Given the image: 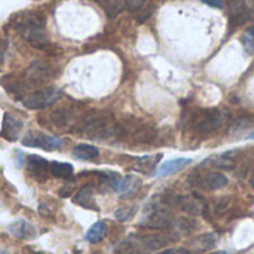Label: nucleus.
I'll return each instance as SVG.
<instances>
[{"label":"nucleus","mask_w":254,"mask_h":254,"mask_svg":"<svg viewBox=\"0 0 254 254\" xmlns=\"http://www.w3.org/2000/svg\"><path fill=\"white\" fill-rule=\"evenodd\" d=\"M106 235H107V225L104 222H97L86 232V241L91 244H98L106 238Z\"/></svg>","instance_id":"412c9836"},{"label":"nucleus","mask_w":254,"mask_h":254,"mask_svg":"<svg viewBox=\"0 0 254 254\" xmlns=\"http://www.w3.org/2000/svg\"><path fill=\"white\" fill-rule=\"evenodd\" d=\"M174 216L168 211V208L162 204L150 205L147 214L144 216L143 225L152 229H168L174 226Z\"/></svg>","instance_id":"39448f33"},{"label":"nucleus","mask_w":254,"mask_h":254,"mask_svg":"<svg viewBox=\"0 0 254 254\" xmlns=\"http://www.w3.org/2000/svg\"><path fill=\"white\" fill-rule=\"evenodd\" d=\"M174 240H176V235H171V234L129 237L118 246L116 252L119 254H147L164 249Z\"/></svg>","instance_id":"f257e3e1"},{"label":"nucleus","mask_w":254,"mask_h":254,"mask_svg":"<svg viewBox=\"0 0 254 254\" xmlns=\"http://www.w3.org/2000/svg\"><path fill=\"white\" fill-rule=\"evenodd\" d=\"M243 45L249 54H254V25L249 27L243 34Z\"/></svg>","instance_id":"c85d7f7f"},{"label":"nucleus","mask_w":254,"mask_h":254,"mask_svg":"<svg viewBox=\"0 0 254 254\" xmlns=\"http://www.w3.org/2000/svg\"><path fill=\"white\" fill-rule=\"evenodd\" d=\"M24 76L30 85H39V83H45L46 80L52 79L55 76V68L46 61H34L25 70Z\"/></svg>","instance_id":"0eeeda50"},{"label":"nucleus","mask_w":254,"mask_h":254,"mask_svg":"<svg viewBox=\"0 0 254 254\" xmlns=\"http://www.w3.org/2000/svg\"><path fill=\"white\" fill-rule=\"evenodd\" d=\"M201 1L208 4V6H211V7H219V9L223 7V1L222 0H201Z\"/></svg>","instance_id":"72a5a7b5"},{"label":"nucleus","mask_w":254,"mask_h":254,"mask_svg":"<svg viewBox=\"0 0 254 254\" xmlns=\"http://www.w3.org/2000/svg\"><path fill=\"white\" fill-rule=\"evenodd\" d=\"M49 171H51V174L54 177L67 180V179H70L73 176V165L65 164V162H57V161H54V162L49 164Z\"/></svg>","instance_id":"b1692460"},{"label":"nucleus","mask_w":254,"mask_h":254,"mask_svg":"<svg viewBox=\"0 0 254 254\" xmlns=\"http://www.w3.org/2000/svg\"><path fill=\"white\" fill-rule=\"evenodd\" d=\"M211 254H228V252H216V253H211Z\"/></svg>","instance_id":"e433bc0d"},{"label":"nucleus","mask_w":254,"mask_h":254,"mask_svg":"<svg viewBox=\"0 0 254 254\" xmlns=\"http://www.w3.org/2000/svg\"><path fill=\"white\" fill-rule=\"evenodd\" d=\"M144 1H146V0H125V3H127V9H129V10H132V12L140 10V9L143 7Z\"/></svg>","instance_id":"7c9ffc66"},{"label":"nucleus","mask_w":254,"mask_h":254,"mask_svg":"<svg viewBox=\"0 0 254 254\" xmlns=\"http://www.w3.org/2000/svg\"><path fill=\"white\" fill-rule=\"evenodd\" d=\"M190 162H192V159H189V158H176V159L167 161L161 167L156 168V176L158 177H167V176L176 174L180 170H183L185 167H188Z\"/></svg>","instance_id":"4468645a"},{"label":"nucleus","mask_w":254,"mask_h":254,"mask_svg":"<svg viewBox=\"0 0 254 254\" xmlns=\"http://www.w3.org/2000/svg\"><path fill=\"white\" fill-rule=\"evenodd\" d=\"M22 128H24V122L19 118H16L15 115L6 112L3 115L0 137L4 138L6 141H16L19 138V134H21Z\"/></svg>","instance_id":"6e6552de"},{"label":"nucleus","mask_w":254,"mask_h":254,"mask_svg":"<svg viewBox=\"0 0 254 254\" xmlns=\"http://www.w3.org/2000/svg\"><path fill=\"white\" fill-rule=\"evenodd\" d=\"M156 254H190V252L186 249H168V250H164V252H159Z\"/></svg>","instance_id":"473e14b6"},{"label":"nucleus","mask_w":254,"mask_h":254,"mask_svg":"<svg viewBox=\"0 0 254 254\" xmlns=\"http://www.w3.org/2000/svg\"><path fill=\"white\" fill-rule=\"evenodd\" d=\"M21 34L24 39L37 49H45L49 45L48 34L45 31V18L40 13H31L24 16V19L18 24Z\"/></svg>","instance_id":"f03ea898"},{"label":"nucleus","mask_w":254,"mask_h":254,"mask_svg":"<svg viewBox=\"0 0 254 254\" xmlns=\"http://www.w3.org/2000/svg\"><path fill=\"white\" fill-rule=\"evenodd\" d=\"M250 18V9L244 0H229V25L232 28L244 24Z\"/></svg>","instance_id":"9d476101"},{"label":"nucleus","mask_w":254,"mask_h":254,"mask_svg":"<svg viewBox=\"0 0 254 254\" xmlns=\"http://www.w3.org/2000/svg\"><path fill=\"white\" fill-rule=\"evenodd\" d=\"M162 155H153V156H141L135 161V170L141 171V173H149L150 170H153L156 167V164L161 161Z\"/></svg>","instance_id":"393cba45"},{"label":"nucleus","mask_w":254,"mask_h":254,"mask_svg":"<svg viewBox=\"0 0 254 254\" xmlns=\"http://www.w3.org/2000/svg\"><path fill=\"white\" fill-rule=\"evenodd\" d=\"M208 164H211L213 167L216 168H220V170H234L235 168V161L234 158H228V155H222V156H217V158H213L208 161Z\"/></svg>","instance_id":"cd10ccee"},{"label":"nucleus","mask_w":254,"mask_h":254,"mask_svg":"<svg viewBox=\"0 0 254 254\" xmlns=\"http://www.w3.org/2000/svg\"><path fill=\"white\" fill-rule=\"evenodd\" d=\"M15 162L18 167H22L24 164V153L21 150H15Z\"/></svg>","instance_id":"c9c22d12"},{"label":"nucleus","mask_w":254,"mask_h":254,"mask_svg":"<svg viewBox=\"0 0 254 254\" xmlns=\"http://www.w3.org/2000/svg\"><path fill=\"white\" fill-rule=\"evenodd\" d=\"M231 121V113L225 109H208L201 112L193 121V129L199 134H210Z\"/></svg>","instance_id":"7ed1b4c3"},{"label":"nucleus","mask_w":254,"mask_h":254,"mask_svg":"<svg viewBox=\"0 0 254 254\" xmlns=\"http://www.w3.org/2000/svg\"><path fill=\"white\" fill-rule=\"evenodd\" d=\"M150 13H152V7L149 6V9H146L144 12H141L138 16H137V19H138V22H144L149 16H150Z\"/></svg>","instance_id":"f704fd0d"},{"label":"nucleus","mask_w":254,"mask_h":254,"mask_svg":"<svg viewBox=\"0 0 254 254\" xmlns=\"http://www.w3.org/2000/svg\"><path fill=\"white\" fill-rule=\"evenodd\" d=\"M174 228L182 235H190L196 231L198 222L195 219H190V217H180L174 222Z\"/></svg>","instance_id":"a878e982"},{"label":"nucleus","mask_w":254,"mask_h":254,"mask_svg":"<svg viewBox=\"0 0 254 254\" xmlns=\"http://www.w3.org/2000/svg\"><path fill=\"white\" fill-rule=\"evenodd\" d=\"M134 214H135V208L132 207V208H119V210H116L115 211V219L118 220V222H128V220H131L132 217H134Z\"/></svg>","instance_id":"c756f323"},{"label":"nucleus","mask_w":254,"mask_h":254,"mask_svg":"<svg viewBox=\"0 0 254 254\" xmlns=\"http://www.w3.org/2000/svg\"><path fill=\"white\" fill-rule=\"evenodd\" d=\"M63 143H64L63 138L52 137V135H48V134H43V132H39V131H30L28 134H25L22 137V144L24 146H27V147H39V149H43V150H48V152L61 149Z\"/></svg>","instance_id":"423d86ee"},{"label":"nucleus","mask_w":254,"mask_h":254,"mask_svg":"<svg viewBox=\"0 0 254 254\" xmlns=\"http://www.w3.org/2000/svg\"><path fill=\"white\" fill-rule=\"evenodd\" d=\"M9 234L13 235L18 240H33L37 237V231L36 228L25 219H18L13 223L9 225L7 228Z\"/></svg>","instance_id":"f8f14e48"},{"label":"nucleus","mask_w":254,"mask_h":254,"mask_svg":"<svg viewBox=\"0 0 254 254\" xmlns=\"http://www.w3.org/2000/svg\"><path fill=\"white\" fill-rule=\"evenodd\" d=\"M202 188L207 190H219L223 189L228 185V177L219 171L214 173H208L204 179H202Z\"/></svg>","instance_id":"dca6fc26"},{"label":"nucleus","mask_w":254,"mask_h":254,"mask_svg":"<svg viewBox=\"0 0 254 254\" xmlns=\"http://www.w3.org/2000/svg\"><path fill=\"white\" fill-rule=\"evenodd\" d=\"M95 1L103 6V9H104V12L107 13L109 18L118 16L127 7L125 0H95Z\"/></svg>","instance_id":"4be33fe9"},{"label":"nucleus","mask_w":254,"mask_h":254,"mask_svg":"<svg viewBox=\"0 0 254 254\" xmlns=\"http://www.w3.org/2000/svg\"><path fill=\"white\" fill-rule=\"evenodd\" d=\"M1 86L4 88V91L13 97V100H22L25 97V89L28 88L21 79H15L12 76H3L1 77Z\"/></svg>","instance_id":"ddd939ff"},{"label":"nucleus","mask_w":254,"mask_h":254,"mask_svg":"<svg viewBox=\"0 0 254 254\" xmlns=\"http://www.w3.org/2000/svg\"><path fill=\"white\" fill-rule=\"evenodd\" d=\"M73 190H74V186H73V185H67V186H64V188H61V189L58 190V193H60L61 198H68V196L73 193Z\"/></svg>","instance_id":"2f4dec72"},{"label":"nucleus","mask_w":254,"mask_h":254,"mask_svg":"<svg viewBox=\"0 0 254 254\" xmlns=\"http://www.w3.org/2000/svg\"><path fill=\"white\" fill-rule=\"evenodd\" d=\"M252 127H254V116L252 115H244V116H240L237 118L231 127H229V135H235V134H241V132H246L247 129H250Z\"/></svg>","instance_id":"aec40b11"},{"label":"nucleus","mask_w":254,"mask_h":254,"mask_svg":"<svg viewBox=\"0 0 254 254\" xmlns=\"http://www.w3.org/2000/svg\"><path fill=\"white\" fill-rule=\"evenodd\" d=\"M179 205L189 216H205L208 211L207 202L198 195H188L179 198Z\"/></svg>","instance_id":"1a4fd4ad"},{"label":"nucleus","mask_w":254,"mask_h":254,"mask_svg":"<svg viewBox=\"0 0 254 254\" xmlns=\"http://www.w3.org/2000/svg\"><path fill=\"white\" fill-rule=\"evenodd\" d=\"M27 167L34 174V177H43L49 171V162L46 159H43L42 156H37V155L28 156Z\"/></svg>","instance_id":"a211bd4d"},{"label":"nucleus","mask_w":254,"mask_h":254,"mask_svg":"<svg viewBox=\"0 0 254 254\" xmlns=\"http://www.w3.org/2000/svg\"><path fill=\"white\" fill-rule=\"evenodd\" d=\"M156 129L149 127V125H141L138 127L134 132H132V140L137 141V143H143V144H147V143H153L156 140Z\"/></svg>","instance_id":"6ab92c4d"},{"label":"nucleus","mask_w":254,"mask_h":254,"mask_svg":"<svg viewBox=\"0 0 254 254\" xmlns=\"http://www.w3.org/2000/svg\"><path fill=\"white\" fill-rule=\"evenodd\" d=\"M217 243V235L216 234H204L196 237L192 243H190V249L195 253H202L207 252L210 249H213Z\"/></svg>","instance_id":"f3484780"},{"label":"nucleus","mask_w":254,"mask_h":254,"mask_svg":"<svg viewBox=\"0 0 254 254\" xmlns=\"http://www.w3.org/2000/svg\"><path fill=\"white\" fill-rule=\"evenodd\" d=\"M115 192H118L119 195H122V196H129V195H132V193H135L137 190H138V188L141 186V183H140V180L137 179V177H132V176H129V177H119V176H116L112 182H110V185H109Z\"/></svg>","instance_id":"9b49d317"},{"label":"nucleus","mask_w":254,"mask_h":254,"mask_svg":"<svg viewBox=\"0 0 254 254\" xmlns=\"http://www.w3.org/2000/svg\"><path fill=\"white\" fill-rule=\"evenodd\" d=\"M98 155H100V150L92 144H77L73 149V156L77 158V159H82V161L95 159Z\"/></svg>","instance_id":"5701e85b"},{"label":"nucleus","mask_w":254,"mask_h":254,"mask_svg":"<svg viewBox=\"0 0 254 254\" xmlns=\"http://www.w3.org/2000/svg\"><path fill=\"white\" fill-rule=\"evenodd\" d=\"M249 138H250V140H253V138H254V134H252V135H250Z\"/></svg>","instance_id":"4c0bfd02"},{"label":"nucleus","mask_w":254,"mask_h":254,"mask_svg":"<svg viewBox=\"0 0 254 254\" xmlns=\"http://www.w3.org/2000/svg\"><path fill=\"white\" fill-rule=\"evenodd\" d=\"M73 202L83 207V208H89V210H98V207L95 205V198H94V188L91 185L83 186L82 189H79V192L73 196Z\"/></svg>","instance_id":"2eb2a0df"},{"label":"nucleus","mask_w":254,"mask_h":254,"mask_svg":"<svg viewBox=\"0 0 254 254\" xmlns=\"http://www.w3.org/2000/svg\"><path fill=\"white\" fill-rule=\"evenodd\" d=\"M52 122L55 127L58 128H63V127H67L71 121V112L67 110V109H61V110H57L55 113H52Z\"/></svg>","instance_id":"bb28decb"},{"label":"nucleus","mask_w":254,"mask_h":254,"mask_svg":"<svg viewBox=\"0 0 254 254\" xmlns=\"http://www.w3.org/2000/svg\"><path fill=\"white\" fill-rule=\"evenodd\" d=\"M61 97V91L58 88H46V89H40L36 92H31L30 95H25L21 103L25 109L28 110H42V109H48L51 106H54Z\"/></svg>","instance_id":"20e7f679"}]
</instances>
